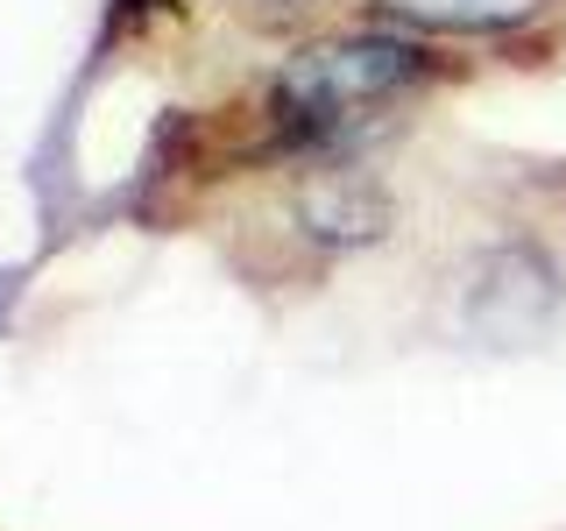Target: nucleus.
Segmentation results:
<instances>
[{
	"instance_id": "obj_1",
	"label": "nucleus",
	"mask_w": 566,
	"mask_h": 531,
	"mask_svg": "<svg viewBox=\"0 0 566 531\" xmlns=\"http://www.w3.org/2000/svg\"><path fill=\"white\" fill-rule=\"evenodd\" d=\"M432 79V58L411 43V35L389 29H354V35H326V43L297 50L291 64L276 71L270 85V114L283 142H340L361 121H376L382 106H397L403 93Z\"/></svg>"
},
{
	"instance_id": "obj_2",
	"label": "nucleus",
	"mask_w": 566,
	"mask_h": 531,
	"mask_svg": "<svg viewBox=\"0 0 566 531\" xmlns=\"http://www.w3.org/2000/svg\"><path fill=\"white\" fill-rule=\"evenodd\" d=\"M553 0H382L403 29H439V35H489V29H524Z\"/></svg>"
}]
</instances>
